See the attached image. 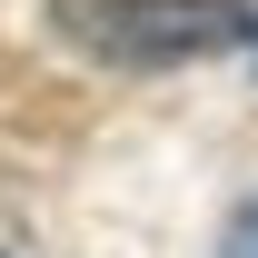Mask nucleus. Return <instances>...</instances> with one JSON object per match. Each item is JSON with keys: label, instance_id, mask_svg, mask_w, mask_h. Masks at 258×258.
<instances>
[{"label": "nucleus", "instance_id": "nucleus-1", "mask_svg": "<svg viewBox=\"0 0 258 258\" xmlns=\"http://www.w3.org/2000/svg\"><path fill=\"white\" fill-rule=\"evenodd\" d=\"M70 30L119 70H189L219 50H248L258 10L248 0H70Z\"/></svg>", "mask_w": 258, "mask_h": 258}, {"label": "nucleus", "instance_id": "nucleus-2", "mask_svg": "<svg viewBox=\"0 0 258 258\" xmlns=\"http://www.w3.org/2000/svg\"><path fill=\"white\" fill-rule=\"evenodd\" d=\"M219 258H258V199L228 219V238H219Z\"/></svg>", "mask_w": 258, "mask_h": 258}]
</instances>
